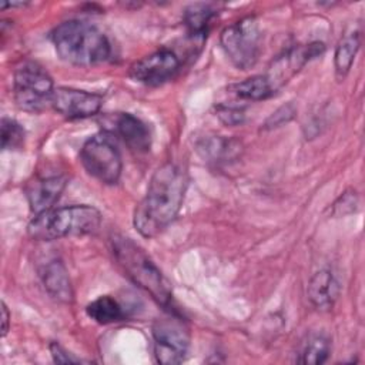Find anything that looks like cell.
Wrapping results in <instances>:
<instances>
[{"label": "cell", "mask_w": 365, "mask_h": 365, "mask_svg": "<svg viewBox=\"0 0 365 365\" xmlns=\"http://www.w3.org/2000/svg\"><path fill=\"white\" fill-rule=\"evenodd\" d=\"M187 190V175L177 164L165 163L158 167L147 187V192L135 207L133 222L147 238L165 230L177 217Z\"/></svg>", "instance_id": "1"}, {"label": "cell", "mask_w": 365, "mask_h": 365, "mask_svg": "<svg viewBox=\"0 0 365 365\" xmlns=\"http://www.w3.org/2000/svg\"><path fill=\"white\" fill-rule=\"evenodd\" d=\"M111 252L124 275L150 294L160 305L170 312H175L171 309L173 291L170 282L140 245L127 237L114 235L111 238Z\"/></svg>", "instance_id": "2"}, {"label": "cell", "mask_w": 365, "mask_h": 365, "mask_svg": "<svg viewBox=\"0 0 365 365\" xmlns=\"http://www.w3.org/2000/svg\"><path fill=\"white\" fill-rule=\"evenodd\" d=\"M58 56L76 66H94L106 61L111 54L110 41L96 26L80 20L58 24L51 34Z\"/></svg>", "instance_id": "3"}, {"label": "cell", "mask_w": 365, "mask_h": 365, "mask_svg": "<svg viewBox=\"0 0 365 365\" xmlns=\"http://www.w3.org/2000/svg\"><path fill=\"white\" fill-rule=\"evenodd\" d=\"M101 214L86 204L51 208L34 218L27 225V232L37 241H53L71 235H87L98 230Z\"/></svg>", "instance_id": "4"}, {"label": "cell", "mask_w": 365, "mask_h": 365, "mask_svg": "<svg viewBox=\"0 0 365 365\" xmlns=\"http://www.w3.org/2000/svg\"><path fill=\"white\" fill-rule=\"evenodd\" d=\"M80 161L84 170L103 184H115L121 177V154L113 134L107 131L94 134L83 144Z\"/></svg>", "instance_id": "5"}, {"label": "cell", "mask_w": 365, "mask_h": 365, "mask_svg": "<svg viewBox=\"0 0 365 365\" xmlns=\"http://www.w3.org/2000/svg\"><path fill=\"white\" fill-rule=\"evenodd\" d=\"M54 91L50 74L36 61H23L14 71L13 96L19 108L29 113L41 111Z\"/></svg>", "instance_id": "6"}, {"label": "cell", "mask_w": 365, "mask_h": 365, "mask_svg": "<svg viewBox=\"0 0 365 365\" xmlns=\"http://www.w3.org/2000/svg\"><path fill=\"white\" fill-rule=\"evenodd\" d=\"M230 61L240 70L251 68L259 56L261 31L255 17H244L225 27L220 37Z\"/></svg>", "instance_id": "7"}, {"label": "cell", "mask_w": 365, "mask_h": 365, "mask_svg": "<svg viewBox=\"0 0 365 365\" xmlns=\"http://www.w3.org/2000/svg\"><path fill=\"white\" fill-rule=\"evenodd\" d=\"M153 338L157 362L174 365L184 361L190 345V334L182 319L178 318L175 312L154 322Z\"/></svg>", "instance_id": "8"}, {"label": "cell", "mask_w": 365, "mask_h": 365, "mask_svg": "<svg viewBox=\"0 0 365 365\" xmlns=\"http://www.w3.org/2000/svg\"><path fill=\"white\" fill-rule=\"evenodd\" d=\"M180 66L181 61L174 51L160 48L135 61L130 68V76L145 86H160L171 80L180 70Z\"/></svg>", "instance_id": "9"}, {"label": "cell", "mask_w": 365, "mask_h": 365, "mask_svg": "<svg viewBox=\"0 0 365 365\" xmlns=\"http://www.w3.org/2000/svg\"><path fill=\"white\" fill-rule=\"evenodd\" d=\"M50 104L60 115L68 120H77L96 115L101 108L103 97L84 90L58 87L54 88Z\"/></svg>", "instance_id": "10"}, {"label": "cell", "mask_w": 365, "mask_h": 365, "mask_svg": "<svg viewBox=\"0 0 365 365\" xmlns=\"http://www.w3.org/2000/svg\"><path fill=\"white\" fill-rule=\"evenodd\" d=\"M325 50L322 43H311L305 46H298L287 50L282 56H279L269 71L265 74L269 80L272 88L277 91L282 84H285L307 61L318 57Z\"/></svg>", "instance_id": "11"}, {"label": "cell", "mask_w": 365, "mask_h": 365, "mask_svg": "<svg viewBox=\"0 0 365 365\" xmlns=\"http://www.w3.org/2000/svg\"><path fill=\"white\" fill-rule=\"evenodd\" d=\"M67 185V178L60 174L37 177L26 188L27 201L34 215L54 208Z\"/></svg>", "instance_id": "12"}, {"label": "cell", "mask_w": 365, "mask_h": 365, "mask_svg": "<svg viewBox=\"0 0 365 365\" xmlns=\"http://www.w3.org/2000/svg\"><path fill=\"white\" fill-rule=\"evenodd\" d=\"M111 131L135 153H147L151 147V133L144 121L130 113H118L113 117Z\"/></svg>", "instance_id": "13"}, {"label": "cell", "mask_w": 365, "mask_h": 365, "mask_svg": "<svg viewBox=\"0 0 365 365\" xmlns=\"http://www.w3.org/2000/svg\"><path fill=\"white\" fill-rule=\"evenodd\" d=\"M40 277L44 284V288L54 299L64 304H70L73 301V288L70 277L64 264L60 259L54 258L47 261L40 269Z\"/></svg>", "instance_id": "14"}, {"label": "cell", "mask_w": 365, "mask_h": 365, "mask_svg": "<svg viewBox=\"0 0 365 365\" xmlns=\"http://www.w3.org/2000/svg\"><path fill=\"white\" fill-rule=\"evenodd\" d=\"M339 294V284L328 269L315 272L308 282V298L318 309H329Z\"/></svg>", "instance_id": "15"}, {"label": "cell", "mask_w": 365, "mask_h": 365, "mask_svg": "<svg viewBox=\"0 0 365 365\" xmlns=\"http://www.w3.org/2000/svg\"><path fill=\"white\" fill-rule=\"evenodd\" d=\"M195 147L198 154L211 163H227L237 158L241 151L240 141L224 135H204L198 138Z\"/></svg>", "instance_id": "16"}, {"label": "cell", "mask_w": 365, "mask_h": 365, "mask_svg": "<svg viewBox=\"0 0 365 365\" xmlns=\"http://www.w3.org/2000/svg\"><path fill=\"white\" fill-rule=\"evenodd\" d=\"M86 312L94 322L101 325L120 322L125 317V312L120 302L110 295H103L91 301L86 307Z\"/></svg>", "instance_id": "17"}, {"label": "cell", "mask_w": 365, "mask_h": 365, "mask_svg": "<svg viewBox=\"0 0 365 365\" xmlns=\"http://www.w3.org/2000/svg\"><path fill=\"white\" fill-rule=\"evenodd\" d=\"M359 44H361L359 31H351L339 40L334 54L335 73L338 78L342 80L349 73L352 63L355 60V56L359 50Z\"/></svg>", "instance_id": "18"}, {"label": "cell", "mask_w": 365, "mask_h": 365, "mask_svg": "<svg viewBox=\"0 0 365 365\" xmlns=\"http://www.w3.org/2000/svg\"><path fill=\"white\" fill-rule=\"evenodd\" d=\"M231 88L237 97H240L242 100H251V101L265 100L275 93V90L272 88V86L265 74L264 76L262 74L252 76L241 83L234 84Z\"/></svg>", "instance_id": "19"}, {"label": "cell", "mask_w": 365, "mask_h": 365, "mask_svg": "<svg viewBox=\"0 0 365 365\" xmlns=\"http://www.w3.org/2000/svg\"><path fill=\"white\" fill-rule=\"evenodd\" d=\"M215 11L207 4H192L184 13V23L191 37H202Z\"/></svg>", "instance_id": "20"}, {"label": "cell", "mask_w": 365, "mask_h": 365, "mask_svg": "<svg viewBox=\"0 0 365 365\" xmlns=\"http://www.w3.org/2000/svg\"><path fill=\"white\" fill-rule=\"evenodd\" d=\"M329 355V341L321 334L309 335L308 339L302 344L298 362L301 364H322Z\"/></svg>", "instance_id": "21"}, {"label": "cell", "mask_w": 365, "mask_h": 365, "mask_svg": "<svg viewBox=\"0 0 365 365\" xmlns=\"http://www.w3.org/2000/svg\"><path fill=\"white\" fill-rule=\"evenodd\" d=\"M1 148L3 150H16L20 148L24 143L26 131L20 123L13 118H1Z\"/></svg>", "instance_id": "22"}, {"label": "cell", "mask_w": 365, "mask_h": 365, "mask_svg": "<svg viewBox=\"0 0 365 365\" xmlns=\"http://www.w3.org/2000/svg\"><path fill=\"white\" fill-rule=\"evenodd\" d=\"M295 115V108L292 104H287L279 107L278 110H275L264 123L262 128H275V127H281L282 124L291 121Z\"/></svg>", "instance_id": "23"}, {"label": "cell", "mask_w": 365, "mask_h": 365, "mask_svg": "<svg viewBox=\"0 0 365 365\" xmlns=\"http://www.w3.org/2000/svg\"><path fill=\"white\" fill-rule=\"evenodd\" d=\"M217 115L227 125H238L244 121V111L235 106H220L217 108Z\"/></svg>", "instance_id": "24"}, {"label": "cell", "mask_w": 365, "mask_h": 365, "mask_svg": "<svg viewBox=\"0 0 365 365\" xmlns=\"http://www.w3.org/2000/svg\"><path fill=\"white\" fill-rule=\"evenodd\" d=\"M356 195L355 192H345L339 197V200L334 204V212L338 215H345L352 212L356 207Z\"/></svg>", "instance_id": "25"}, {"label": "cell", "mask_w": 365, "mask_h": 365, "mask_svg": "<svg viewBox=\"0 0 365 365\" xmlns=\"http://www.w3.org/2000/svg\"><path fill=\"white\" fill-rule=\"evenodd\" d=\"M50 351H51V355H53V359L58 364H71V362H80L78 358H74L71 356L64 348H61L57 342H53L50 345Z\"/></svg>", "instance_id": "26"}, {"label": "cell", "mask_w": 365, "mask_h": 365, "mask_svg": "<svg viewBox=\"0 0 365 365\" xmlns=\"http://www.w3.org/2000/svg\"><path fill=\"white\" fill-rule=\"evenodd\" d=\"M9 322H10V314L4 302H1V335L4 336L9 331Z\"/></svg>", "instance_id": "27"}]
</instances>
